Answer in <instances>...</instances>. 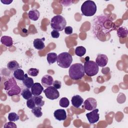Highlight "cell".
Segmentation results:
<instances>
[{"mask_svg":"<svg viewBox=\"0 0 128 128\" xmlns=\"http://www.w3.org/2000/svg\"><path fill=\"white\" fill-rule=\"evenodd\" d=\"M68 74L70 78L72 80L82 79L85 74L84 66L80 63L72 64L69 68Z\"/></svg>","mask_w":128,"mask_h":128,"instance_id":"cell-1","label":"cell"},{"mask_svg":"<svg viewBox=\"0 0 128 128\" xmlns=\"http://www.w3.org/2000/svg\"><path fill=\"white\" fill-rule=\"evenodd\" d=\"M4 90L6 91V94L12 96L18 95L21 92L20 88L17 84L15 79L12 77L4 82Z\"/></svg>","mask_w":128,"mask_h":128,"instance_id":"cell-2","label":"cell"},{"mask_svg":"<svg viewBox=\"0 0 128 128\" xmlns=\"http://www.w3.org/2000/svg\"><path fill=\"white\" fill-rule=\"evenodd\" d=\"M96 6L92 0L85 1L81 6V11L83 15L86 16H92L96 12Z\"/></svg>","mask_w":128,"mask_h":128,"instance_id":"cell-3","label":"cell"},{"mask_svg":"<svg viewBox=\"0 0 128 128\" xmlns=\"http://www.w3.org/2000/svg\"><path fill=\"white\" fill-rule=\"evenodd\" d=\"M72 62L71 54L67 52H63L58 56L56 60L57 64L62 68H66L70 66Z\"/></svg>","mask_w":128,"mask_h":128,"instance_id":"cell-4","label":"cell"},{"mask_svg":"<svg viewBox=\"0 0 128 128\" xmlns=\"http://www.w3.org/2000/svg\"><path fill=\"white\" fill-rule=\"evenodd\" d=\"M50 26L54 30L62 31L66 24V19L60 15H56L51 19Z\"/></svg>","mask_w":128,"mask_h":128,"instance_id":"cell-5","label":"cell"},{"mask_svg":"<svg viewBox=\"0 0 128 128\" xmlns=\"http://www.w3.org/2000/svg\"><path fill=\"white\" fill-rule=\"evenodd\" d=\"M84 72L88 76H92L96 75L99 70L98 66L96 62L92 60H87L84 63Z\"/></svg>","mask_w":128,"mask_h":128,"instance_id":"cell-6","label":"cell"},{"mask_svg":"<svg viewBox=\"0 0 128 128\" xmlns=\"http://www.w3.org/2000/svg\"><path fill=\"white\" fill-rule=\"evenodd\" d=\"M44 92L46 98L51 100L57 99L60 96L58 91L53 86L48 87L46 89L44 90Z\"/></svg>","mask_w":128,"mask_h":128,"instance_id":"cell-7","label":"cell"},{"mask_svg":"<svg viewBox=\"0 0 128 128\" xmlns=\"http://www.w3.org/2000/svg\"><path fill=\"white\" fill-rule=\"evenodd\" d=\"M86 116L90 124H93L96 123L99 120L100 118L98 109L95 108L91 112L87 113L86 114Z\"/></svg>","mask_w":128,"mask_h":128,"instance_id":"cell-8","label":"cell"},{"mask_svg":"<svg viewBox=\"0 0 128 128\" xmlns=\"http://www.w3.org/2000/svg\"><path fill=\"white\" fill-rule=\"evenodd\" d=\"M84 108L88 110H92L97 106L96 100L93 98H88L84 102Z\"/></svg>","mask_w":128,"mask_h":128,"instance_id":"cell-9","label":"cell"},{"mask_svg":"<svg viewBox=\"0 0 128 128\" xmlns=\"http://www.w3.org/2000/svg\"><path fill=\"white\" fill-rule=\"evenodd\" d=\"M108 62V58L107 56L104 54H99L98 55L96 59V62L97 65L100 67L105 66Z\"/></svg>","mask_w":128,"mask_h":128,"instance_id":"cell-10","label":"cell"},{"mask_svg":"<svg viewBox=\"0 0 128 128\" xmlns=\"http://www.w3.org/2000/svg\"><path fill=\"white\" fill-rule=\"evenodd\" d=\"M54 116L55 118L59 121L64 120L66 118V112L64 109H58L54 112Z\"/></svg>","mask_w":128,"mask_h":128,"instance_id":"cell-11","label":"cell"},{"mask_svg":"<svg viewBox=\"0 0 128 128\" xmlns=\"http://www.w3.org/2000/svg\"><path fill=\"white\" fill-rule=\"evenodd\" d=\"M44 91L43 86L38 82L34 84L31 88V92L34 96H39Z\"/></svg>","mask_w":128,"mask_h":128,"instance_id":"cell-12","label":"cell"},{"mask_svg":"<svg viewBox=\"0 0 128 128\" xmlns=\"http://www.w3.org/2000/svg\"><path fill=\"white\" fill-rule=\"evenodd\" d=\"M41 83L42 85L46 88L52 86L54 83V80L52 77L49 75L46 74L42 76L41 80Z\"/></svg>","mask_w":128,"mask_h":128,"instance_id":"cell-13","label":"cell"},{"mask_svg":"<svg viewBox=\"0 0 128 128\" xmlns=\"http://www.w3.org/2000/svg\"><path fill=\"white\" fill-rule=\"evenodd\" d=\"M71 102L72 105L74 107L76 108H79L82 104L84 100L80 96L75 95L72 97Z\"/></svg>","mask_w":128,"mask_h":128,"instance_id":"cell-14","label":"cell"},{"mask_svg":"<svg viewBox=\"0 0 128 128\" xmlns=\"http://www.w3.org/2000/svg\"><path fill=\"white\" fill-rule=\"evenodd\" d=\"M44 40V38L34 39L33 42L34 48L38 50H43L45 48V44Z\"/></svg>","mask_w":128,"mask_h":128,"instance_id":"cell-15","label":"cell"},{"mask_svg":"<svg viewBox=\"0 0 128 128\" xmlns=\"http://www.w3.org/2000/svg\"><path fill=\"white\" fill-rule=\"evenodd\" d=\"M0 42L2 44L7 47H10L13 44L12 39L10 36H2Z\"/></svg>","mask_w":128,"mask_h":128,"instance_id":"cell-16","label":"cell"},{"mask_svg":"<svg viewBox=\"0 0 128 128\" xmlns=\"http://www.w3.org/2000/svg\"><path fill=\"white\" fill-rule=\"evenodd\" d=\"M22 81V83L24 86H25L28 88H32L34 84V80L32 78L28 77L27 74H25L24 78Z\"/></svg>","mask_w":128,"mask_h":128,"instance_id":"cell-17","label":"cell"},{"mask_svg":"<svg viewBox=\"0 0 128 128\" xmlns=\"http://www.w3.org/2000/svg\"><path fill=\"white\" fill-rule=\"evenodd\" d=\"M28 14L30 19L34 21H36L38 19L40 16V13L38 10L34 9L30 10L28 12Z\"/></svg>","mask_w":128,"mask_h":128,"instance_id":"cell-18","label":"cell"},{"mask_svg":"<svg viewBox=\"0 0 128 128\" xmlns=\"http://www.w3.org/2000/svg\"><path fill=\"white\" fill-rule=\"evenodd\" d=\"M14 78L18 80H23L24 78V75L25 74L24 73V72L22 69H18L14 71Z\"/></svg>","mask_w":128,"mask_h":128,"instance_id":"cell-19","label":"cell"},{"mask_svg":"<svg viewBox=\"0 0 128 128\" xmlns=\"http://www.w3.org/2000/svg\"><path fill=\"white\" fill-rule=\"evenodd\" d=\"M8 68L11 71H14L20 68V65L18 63L14 60H11L7 64Z\"/></svg>","mask_w":128,"mask_h":128,"instance_id":"cell-20","label":"cell"},{"mask_svg":"<svg viewBox=\"0 0 128 128\" xmlns=\"http://www.w3.org/2000/svg\"><path fill=\"white\" fill-rule=\"evenodd\" d=\"M58 58V55L55 52H50L47 54V61L50 64L54 63Z\"/></svg>","mask_w":128,"mask_h":128,"instance_id":"cell-21","label":"cell"},{"mask_svg":"<svg viewBox=\"0 0 128 128\" xmlns=\"http://www.w3.org/2000/svg\"><path fill=\"white\" fill-rule=\"evenodd\" d=\"M34 100L36 105L38 106H42L44 104V101L42 100L43 97L42 96L39 95V96H34L32 97Z\"/></svg>","mask_w":128,"mask_h":128,"instance_id":"cell-22","label":"cell"},{"mask_svg":"<svg viewBox=\"0 0 128 128\" xmlns=\"http://www.w3.org/2000/svg\"><path fill=\"white\" fill-rule=\"evenodd\" d=\"M128 31L126 28L120 27L117 30V34L119 38H124L127 36Z\"/></svg>","mask_w":128,"mask_h":128,"instance_id":"cell-23","label":"cell"},{"mask_svg":"<svg viewBox=\"0 0 128 128\" xmlns=\"http://www.w3.org/2000/svg\"><path fill=\"white\" fill-rule=\"evenodd\" d=\"M74 52H75V54L76 56L80 57H82L86 54V49L84 47L82 46H78L75 48Z\"/></svg>","mask_w":128,"mask_h":128,"instance_id":"cell-24","label":"cell"},{"mask_svg":"<svg viewBox=\"0 0 128 128\" xmlns=\"http://www.w3.org/2000/svg\"><path fill=\"white\" fill-rule=\"evenodd\" d=\"M21 94L22 98L26 100H29L30 98H32V92L30 90L29 88H28L24 89L21 92Z\"/></svg>","mask_w":128,"mask_h":128,"instance_id":"cell-25","label":"cell"},{"mask_svg":"<svg viewBox=\"0 0 128 128\" xmlns=\"http://www.w3.org/2000/svg\"><path fill=\"white\" fill-rule=\"evenodd\" d=\"M32 112L36 118H40L42 115L41 106H35L34 108L32 109Z\"/></svg>","mask_w":128,"mask_h":128,"instance_id":"cell-26","label":"cell"},{"mask_svg":"<svg viewBox=\"0 0 128 128\" xmlns=\"http://www.w3.org/2000/svg\"><path fill=\"white\" fill-rule=\"evenodd\" d=\"M59 104L60 106L62 108H67L70 104V102L68 98H62L59 102Z\"/></svg>","mask_w":128,"mask_h":128,"instance_id":"cell-27","label":"cell"},{"mask_svg":"<svg viewBox=\"0 0 128 128\" xmlns=\"http://www.w3.org/2000/svg\"><path fill=\"white\" fill-rule=\"evenodd\" d=\"M8 120L11 122H16L19 120V116L15 112H10L8 115Z\"/></svg>","mask_w":128,"mask_h":128,"instance_id":"cell-28","label":"cell"},{"mask_svg":"<svg viewBox=\"0 0 128 128\" xmlns=\"http://www.w3.org/2000/svg\"><path fill=\"white\" fill-rule=\"evenodd\" d=\"M39 73V70L35 68H30L28 70V74L30 76H36Z\"/></svg>","mask_w":128,"mask_h":128,"instance_id":"cell-29","label":"cell"},{"mask_svg":"<svg viewBox=\"0 0 128 128\" xmlns=\"http://www.w3.org/2000/svg\"><path fill=\"white\" fill-rule=\"evenodd\" d=\"M26 106L29 108H30L32 110L36 106V104L34 103V99L32 98L30 99L27 100V101H26Z\"/></svg>","mask_w":128,"mask_h":128,"instance_id":"cell-30","label":"cell"},{"mask_svg":"<svg viewBox=\"0 0 128 128\" xmlns=\"http://www.w3.org/2000/svg\"><path fill=\"white\" fill-rule=\"evenodd\" d=\"M16 125L13 122H11L10 121L9 122H8L6 123L4 126V128H16Z\"/></svg>","mask_w":128,"mask_h":128,"instance_id":"cell-31","label":"cell"},{"mask_svg":"<svg viewBox=\"0 0 128 128\" xmlns=\"http://www.w3.org/2000/svg\"><path fill=\"white\" fill-rule=\"evenodd\" d=\"M53 86L57 90L60 89L62 86V82L60 81H58L57 80H54L53 83Z\"/></svg>","mask_w":128,"mask_h":128,"instance_id":"cell-32","label":"cell"},{"mask_svg":"<svg viewBox=\"0 0 128 128\" xmlns=\"http://www.w3.org/2000/svg\"><path fill=\"white\" fill-rule=\"evenodd\" d=\"M51 36L52 38H57L60 36V33L58 31L56 30H53L51 32Z\"/></svg>","mask_w":128,"mask_h":128,"instance_id":"cell-33","label":"cell"},{"mask_svg":"<svg viewBox=\"0 0 128 128\" xmlns=\"http://www.w3.org/2000/svg\"><path fill=\"white\" fill-rule=\"evenodd\" d=\"M72 28L70 26H66L64 28V32L66 34H70L72 33Z\"/></svg>","mask_w":128,"mask_h":128,"instance_id":"cell-34","label":"cell"},{"mask_svg":"<svg viewBox=\"0 0 128 128\" xmlns=\"http://www.w3.org/2000/svg\"><path fill=\"white\" fill-rule=\"evenodd\" d=\"M4 4H10V3H12V0H0Z\"/></svg>","mask_w":128,"mask_h":128,"instance_id":"cell-35","label":"cell"}]
</instances>
